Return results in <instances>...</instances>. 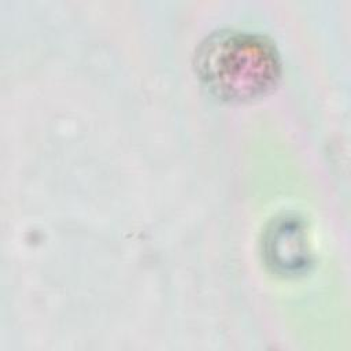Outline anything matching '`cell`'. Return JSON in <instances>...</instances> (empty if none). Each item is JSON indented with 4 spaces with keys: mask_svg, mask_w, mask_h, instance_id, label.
Masks as SVG:
<instances>
[{
    "mask_svg": "<svg viewBox=\"0 0 351 351\" xmlns=\"http://www.w3.org/2000/svg\"><path fill=\"white\" fill-rule=\"evenodd\" d=\"M195 64L207 89L230 101L266 95L281 75L280 58L271 43L237 30H221L207 37L196 51Z\"/></svg>",
    "mask_w": 351,
    "mask_h": 351,
    "instance_id": "1",
    "label": "cell"
},
{
    "mask_svg": "<svg viewBox=\"0 0 351 351\" xmlns=\"http://www.w3.org/2000/svg\"><path fill=\"white\" fill-rule=\"evenodd\" d=\"M263 245L267 265L281 274L296 276L311 263L306 228L296 217L284 215L273 221L266 230Z\"/></svg>",
    "mask_w": 351,
    "mask_h": 351,
    "instance_id": "2",
    "label": "cell"
}]
</instances>
